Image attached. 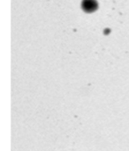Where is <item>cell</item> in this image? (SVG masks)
Listing matches in <instances>:
<instances>
[{
  "label": "cell",
  "mask_w": 129,
  "mask_h": 151,
  "mask_svg": "<svg viewBox=\"0 0 129 151\" xmlns=\"http://www.w3.org/2000/svg\"><path fill=\"white\" fill-rule=\"evenodd\" d=\"M98 5L96 0H83L82 2V8L83 11L87 13H91L97 10Z\"/></svg>",
  "instance_id": "cell-1"
}]
</instances>
